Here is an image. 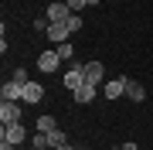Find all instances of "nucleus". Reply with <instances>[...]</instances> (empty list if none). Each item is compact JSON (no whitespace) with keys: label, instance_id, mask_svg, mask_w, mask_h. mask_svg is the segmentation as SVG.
<instances>
[{"label":"nucleus","instance_id":"f257e3e1","mask_svg":"<svg viewBox=\"0 0 153 150\" xmlns=\"http://www.w3.org/2000/svg\"><path fill=\"white\" fill-rule=\"evenodd\" d=\"M126 85H129V75H116V78H109V82L102 85V92H105V99H119V96H126Z\"/></svg>","mask_w":153,"mask_h":150},{"label":"nucleus","instance_id":"f03ea898","mask_svg":"<svg viewBox=\"0 0 153 150\" xmlns=\"http://www.w3.org/2000/svg\"><path fill=\"white\" fill-rule=\"evenodd\" d=\"M58 65H61V55H58V48H48V51H41V55H38V68H41L44 75L58 72Z\"/></svg>","mask_w":153,"mask_h":150},{"label":"nucleus","instance_id":"7ed1b4c3","mask_svg":"<svg viewBox=\"0 0 153 150\" xmlns=\"http://www.w3.org/2000/svg\"><path fill=\"white\" fill-rule=\"evenodd\" d=\"M0 140H7V143H24L27 140V130H24V123H7L4 130H0Z\"/></svg>","mask_w":153,"mask_h":150},{"label":"nucleus","instance_id":"20e7f679","mask_svg":"<svg viewBox=\"0 0 153 150\" xmlns=\"http://www.w3.org/2000/svg\"><path fill=\"white\" fill-rule=\"evenodd\" d=\"M44 17H48L51 24H55V21H68V17H71V7L65 4V0H51L48 10H44Z\"/></svg>","mask_w":153,"mask_h":150},{"label":"nucleus","instance_id":"39448f33","mask_svg":"<svg viewBox=\"0 0 153 150\" xmlns=\"http://www.w3.org/2000/svg\"><path fill=\"white\" fill-rule=\"evenodd\" d=\"M0 99H4V102H21V99H24V82H17V78L4 82V89H0Z\"/></svg>","mask_w":153,"mask_h":150},{"label":"nucleus","instance_id":"423d86ee","mask_svg":"<svg viewBox=\"0 0 153 150\" xmlns=\"http://www.w3.org/2000/svg\"><path fill=\"white\" fill-rule=\"evenodd\" d=\"M44 34H48V41H51V45H65V41L71 38V31H68V24H65V21H55Z\"/></svg>","mask_w":153,"mask_h":150},{"label":"nucleus","instance_id":"0eeeda50","mask_svg":"<svg viewBox=\"0 0 153 150\" xmlns=\"http://www.w3.org/2000/svg\"><path fill=\"white\" fill-rule=\"evenodd\" d=\"M0 123H21V102H0Z\"/></svg>","mask_w":153,"mask_h":150},{"label":"nucleus","instance_id":"6e6552de","mask_svg":"<svg viewBox=\"0 0 153 150\" xmlns=\"http://www.w3.org/2000/svg\"><path fill=\"white\" fill-rule=\"evenodd\" d=\"M61 82H65V85H68V89H71V92H75V89H78V85H85V72H82V65H71V68H68V72H65V75H61Z\"/></svg>","mask_w":153,"mask_h":150},{"label":"nucleus","instance_id":"1a4fd4ad","mask_svg":"<svg viewBox=\"0 0 153 150\" xmlns=\"http://www.w3.org/2000/svg\"><path fill=\"white\" fill-rule=\"evenodd\" d=\"M82 72H85V82H92V85H99V82L105 78L102 61H85V65H82Z\"/></svg>","mask_w":153,"mask_h":150},{"label":"nucleus","instance_id":"9d476101","mask_svg":"<svg viewBox=\"0 0 153 150\" xmlns=\"http://www.w3.org/2000/svg\"><path fill=\"white\" fill-rule=\"evenodd\" d=\"M44 99V85L41 82H27V85H24V99L21 102H41Z\"/></svg>","mask_w":153,"mask_h":150},{"label":"nucleus","instance_id":"9b49d317","mask_svg":"<svg viewBox=\"0 0 153 150\" xmlns=\"http://www.w3.org/2000/svg\"><path fill=\"white\" fill-rule=\"evenodd\" d=\"M71 96H75V102H82V106H88V102L95 99V85H92V82H85V85H78V89L71 92Z\"/></svg>","mask_w":153,"mask_h":150},{"label":"nucleus","instance_id":"f8f14e48","mask_svg":"<svg viewBox=\"0 0 153 150\" xmlns=\"http://www.w3.org/2000/svg\"><path fill=\"white\" fill-rule=\"evenodd\" d=\"M126 99H133V102H143V99H146V89H143L140 82H133V78H129V85H126Z\"/></svg>","mask_w":153,"mask_h":150},{"label":"nucleus","instance_id":"ddd939ff","mask_svg":"<svg viewBox=\"0 0 153 150\" xmlns=\"http://www.w3.org/2000/svg\"><path fill=\"white\" fill-rule=\"evenodd\" d=\"M34 130H38V133H51V130H58V126H55V119H51V116H38Z\"/></svg>","mask_w":153,"mask_h":150},{"label":"nucleus","instance_id":"4468645a","mask_svg":"<svg viewBox=\"0 0 153 150\" xmlns=\"http://www.w3.org/2000/svg\"><path fill=\"white\" fill-rule=\"evenodd\" d=\"M48 143H51V150H58L61 143H68V140H65V130H51V133H48Z\"/></svg>","mask_w":153,"mask_h":150},{"label":"nucleus","instance_id":"2eb2a0df","mask_svg":"<svg viewBox=\"0 0 153 150\" xmlns=\"http://www.w3.org/2000/svg\"><path fill=\"white\" fill-rule=\"evenodd\" d=\"M31 147H34V150H51V143H48V133H34Z\"/></svg>","mask_w":153,"mask_h":150},{"label":"nucleus","instance_id":"dca6fc26","mask_svg":"<svg viewBox=\"0 0 153 150\" xmlns=\"http://www.w3.org/2000/svg\"><path fill=\"white\" fill-rule=\"evenodd\" d=\"M58 48V55L61 58H71V55H75V48H71V41H65V45H55Z\"/></svg>","mask_w":153,"mask_h":150},{"label":"nucleus","instance_id":"f3484780","mask_svg":"<svg viewBox=\"0 0 153 150\" xmlns=\"http://www.w3.org/2000/svg\"><path fill=\"white\" fill-rule=\"evenodd\" d=\"M65 4L71 7V14H78V10H85V7H88V0H65Z\"/></svg>","mask_w":153,"mask_h":150},{"label":"nucleus","instance_id":"a211bd4d","mask_svg":"<svg viewBox=\"0 0 153 150\" xmlns=\"http://www.w3.org/2000/svg\"><path fill=\"white\" fill-rule=\"evenodd\" d=\"M65 24H68V31H71V34H75L78 28H82V17H78V14H71V17H68V21H65Z\"/></svg>","mask_w":153,"mask_h":150},{"label":"nucleus","instance_id":"6ab92c4d","mask_svg":"<svg viewBox=\"0 0 153 150\" xmlns=\"http://www.w3.org/2000/svg\"><path fill=\"white\" fill-rule=\"evenodd\" d=\"M10 78H17V82H24V85L31 82V78H27V72H24V68H14V75H10Z\"/></svg>","mask_w":153,"mask_h":150},{"label":"nucleus","instance_id":"aec40b11","mask_svg":"<svg viewBox=\"0 0 153 150\" xmlns=\"http://www.w3.org/2000/svg\"><path fill=\"white\" fill-rule=\"evenodd\" d=\"M116 150H140V147L133 143V140H126V143H119V147H116Z\"/></svg>","mask_w":153,"mask_h":150},{"label":"nucleus","instance_id":"412c9836","mask_svg":"<svg viewBox=\"0 0 153 150\" xmlns=\"http://www.w3.org/2000/svg\"><path fill=\"white\" fill-rule=\"evenodd\" d=\"M0 150H14V143H7V140H0Z\"/></svg>","mask_w":153,"mask_h":150},{"label":"nucleus","instance_id":"4be33fe9","mask_svg":"<svg viewBox=\"0 0 153 150\" xmlns=\"http://www.w3.org/2000/svg\"><path fill=\"white\" fill-rule=\"evenodd\" d=\"M58 150H75V147H68V143H61V147H58Z\"/></svg>","mask_w":153,"mask_h":150},{"label":"nucleus","instance_id":"5701e85b","mask_svg":"<svg viewBox=\"0 0 153 150\" xmlns=\"http://www.w3.org/2000/svg\"><path fill=\"white\" fill-rule=\"evenodd\" d=\"M150 150H153V143H150Z\"/></svg>","mask_w":153,"mask_h":150}]
</instances>
